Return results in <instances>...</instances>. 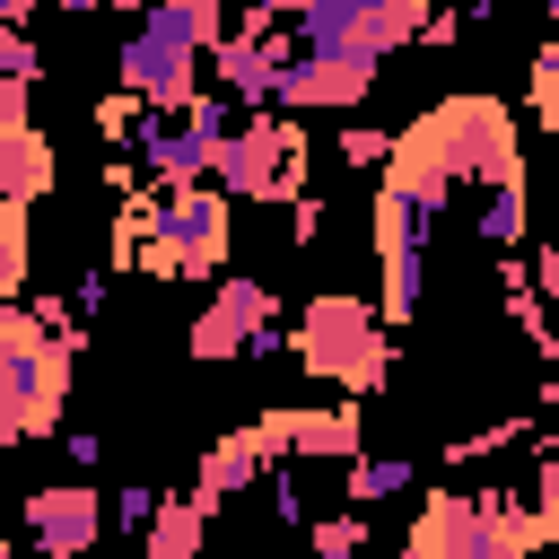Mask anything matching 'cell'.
Here are the masks:
<instances>
[{
  "label": "cell",
  "mask_w": 559,
  "mask_h": 559,
  "mask_svg": "<svg viewBox=\"0 0 559 559\" xmlns=\"http://www.w3.org/2000/svg\"><path fill=\"white\" fill-rule=\"evenodd\" d=\"M489 201H480V236L507 253V245H524V175H498V183H480Z\"/></svg>",
  "instance_id": "obj_18"
},
{
  "label": "cell",
  "mask_w": 559,
  "mask_h": 559,
  "mask_svg": "<svg viewBox=\"0 0 559 559\" xmlns=\"http://www.w3.org/2000/svg\"><path fill=\"white\" fill-rule=\"evenodd\" d=\"M533 542H550V524L524 515L507 489H437L411 524V559H515Z\"/></svg>",
  "instance_id": "obj_3"
},
{
  "label": "cell",
  "mask_w": 559,
  "mask_h": 559,
  "mask_svg": "<svg viewBox=\"0 0 559 559\" xmlns=\"http://www.w3.org/2000/svg\"><path fill=\"white\" fill-rule=\"evenodd\" d=\"M297 52V35L288 26H271V35H218L210 44V70H218V96H245V105H262L271 96V70Z\"/></svg>",
  "instance_id": "obj_12"
},
{
  "label": "cell",
  "mask_w": 559,
  "mask_h": 559,
  "mask_svg": "<svg viewBox=\"0 0 559 559\" xmlns=\"http://www.w3.org/2000/svg\"><path fill=\"white\" fill-rule=\"evenodd\" d=\"M26 87L35 79H0V122H26Z\"/></svg>",
  "instance_id": "obj_30"
},
{
  "label": "cell",
  "mask_w": 559,
  "mask_h": 559,
  "mask_svg": "<svg viewBox=\"0 0 559 559\" xmlns=\"http://www.w3.org/2000/svg\"><path fill=\"white\" fill-rule=\"evenodd\" d=\"M210 183L227 201H297L306 192V131L288 114H262V122H227L218 148H210Z\"/></svg>",
  "instance_id": "obj_5"
},
{
  "label": "cell",
  "mask_w": 559,
  "mask_h": 559,
  "mask_svg": "<svg viewBox=\"0 0 559 559\" xmlns=\"http://www.w3.org/2000/svg\"><path fill=\"white\" fill-rule=\"evenodd\" d=\"M227 245H236L227 192L201 175V183H166V201H148L131 262H140L148 280H210V271L227 262Z\"/></svg>",
  "instance_id": "obj_2"
},
{
  "label": "cell",
  "mask_w": 559,
  "mask_h": 559,
  "mask_svg": "<svg viewBox=\"0 0 559 559\" xmlns=\"http://www.w3.org/2000/svg\"><path fill=\"white\" fill-rule=\"evenodd\" d=\"M96 9H140V0H96Z\"/></svg>",
  "instance_id": "obj_33"
},
{
  "label": "cell",
  "mask_w": 559,
  "mask_h": 559,
  "mask_svg": "<svg viewBox=\"0 0 559 559\" xmlns=\"http://www.w3.org/2000/svg\"><path fill=\"white\" fill-rule=\"evenodd\" d=\"M0 559H9V524H0Z\"/></svg>",
  "instance_id": "obj_34"
},
{
  "label": "cell",
  "mask_w": 559,
  "mask_h": 559,
  "mask_svg": "<svg viewBox=\"0 0 559 559\" xmlns=\"http://www.w3.org/2000/svg\"><path fill=\"white\" fill-rule=\"evenodd\" d=\"M271 306L280 297L262 280H218V297L192 323V358H245V341H253V323H271Z\"/></svg>",
  "instance_id": "obj_10"
},
{
  "label": "cell",
  "mask_w": 559,
  "mask_h": 559,
  "mask_svg": "<svg viewBox=\"0 0 559 559\" xmlns=\"http://www.w3.org/2000/svg\"><path fill=\"white\" fill-rule=\"evenodd\" d=\"M131 122H140V96H131V87H122V96H105V105H96V131H114V140H122V131H131Z\"/></svg>",
  "instance_id": "obj_27"
},
{
  "label": "cell",
  "mask_w": 559,
  "mask_h": 559,
  "mask_svg": "<svg viewBox=\"0 0 559 559\" xmlns=\"http://www.w3.org/2000/svg\"><path fill=\"white\" fill-rule=\"evenodd\" d=\"M35 271V227H26V201L0 192V297H17Z\"/></svg>",
  "instance_id": "obj_17"
},
{
  "label": "cell",
  "mask_w": 559,
  "mask_h": 559,
  "mask_svg": "<svg viewBox=\"0 0 559 559\" xmlns=\"http://www.w3.org/2000/svg\"><path fill=\"white\" fill-rule=\"evenodd\" d=\"M550 114H559V52L542 44L533 52V122H550Z\"/></svg>",
  "instance_id": "obj_24"
},
{
  "label": "cell",
  "mask_w": 559,
  "mask_h": 559,
  "mask_svg": "<svg viewBox=\"0 0 559 559\" xmlns=\"http://www.w3.org/2000/svg\"><path fill=\"white\" fill-rule=\"evenodd\" d=\"M122 87L157 114H175L192 87H201V35L166 9V0H140V35L122 44Z\"/></svg>",
  "instance_id": "obj_7"
},
{
  "label": "cell",
  "mask_w": 559,
  "mask_h": 559,
  "mask_svg": "<svg viewBox=\"0 0 559 559\" xmlns=\"http://www.w3.org/2000/svg\"><path fill=\"white\" fill-rule=\"evenodd\" d=\"M524 437V419H498V428H472V437H454L445 445V463H480V454H498V445H515Z\"/></svg>",
  "instance_id": "obj_21"
},
{
  "label": "cell",
  "mask_w": 559,
  "mask_h": 559,
  "mask_svg": "<svg viewBox=\"0 0 559 559\" xmlns=\"http://www.w3.org/2000/svg\"><path fill=\"white\" fill-rule=\"evenodd\" d=\"M148 507H157V489H122L105 524H122V533H140V524H148Z\"/></svg>",
  "instance_id": "obj_28"
},
{
  "label": "cell",
  "mask_w": 559,
  "mask_h": 559,
  "mask_svg": "<svg viewBox=\"0 0 559 559\" xmlns=\"http://www.w3.org/2000/svg\"><path fill=\"white\" fill-rule=\"evenodd\" d=\"M253 489H271L280 524H306V498H297V480H288V472H280V480H262V472H253Z\"/></svg>",
  "instance_id": "obj_29"
},
{
  "label": "cell",
  "mask_w": 559,
  "mask_h": 559,
  "mask_svg": "<svg viewBox=\"0 0 559 559\" xmlns=\"http://www.w3.org/2000/svg\"><path fill=\"white\" fill-rule=\"evenodd\" d=\"M35 70H44V52H35V35L0 17V79H35Z\"/></svg>",
  "instance_id": "obj_22"
},
{
  "label": "cell",
  "mask_w": 559,
  "mask_h": 559,
  "mask_svg": "<svg viewBox=\"0 0 559 559\" xmlns=\"http://www.w3.org/2000/svg\"><path fill=\"white\" fill-rule=\"evenodd\" d=\"M507 0H454V17H498Z\"/></svg>",
  "instance_id": "obj_32"
},
{
  "label": "cell",
  "mask_w": 559,
  "mask_h": 559,
  "mask_svg": "<svg viewBox=\"0 0 559 559\" xmlns=\"http://www.w3.org/2000/svg\"><path fill=\"white\" fill-rule=\"evenodd\" d=\"M306 533H314V550H323V559H349V550H367V515H358V507H349V515H314Z\"/></svg>",
  "instance_id": "obj_20"
},
{
  "label": "cell",
  "mask_w": 559,
  "mask_h": 559,
  "mask_svg": "<svg viewBox=\"0 0 559 559\" xmlns=\"http://www.w3.org/2000/svg\"><path fill=\"white\" fill-rule=\"evenodd\" d=\"M411 35H419L428 52H445V44L463 35V17H454V9H419V26H411Z\"/></svg>",
  "instance_id": "obj_26"
},
{
  "label": "cell",
  "mask_w": 559,
  "mask_h": 559,
  "mask_svg": "<svg viewBox=\"0 0 559 559\" xmlns=\"http://www.w3.org/2000/svg\"><path fill=\"white\" fill-rule=\"evenodd\" d=\"M0 192L9 201H44L52 192V148L35 140V122H0Z\"/></svg>",
  "instance_id": "obj_14"
},
{
  "label": "cell",
  "mask_w": 559,
  "mask_h": 559,
  "mask_svg": "<svg viewBox=\"0 0 559 559\" xmlns=\"http://www.w3.org/2000/svg\"><path fill=\"white\" fill-rule=\"evenodd\" d=\"M253 472H271L262 463V445H253V428H236V437H218L210 454H201V507H218V498H236V489H253Z\"/></svg>",
  "instance_id": "obj_15"
},
{
  "label": "cell",
  "mask_w": 559,
  "mask_h": 559,
  "mask_svg": "<svg viewBox=\"0 0 559 559\" xmlns=\"http://www.w3.org/2000/svg\"><path fill=\"white\" fill-rule=\"evenodd\" d=\"M166 9H175V17H183V26L201 35V52H210V44L227 35V0H166Z\"/></svg>",
  "instance_id": "obj_23"
},
{
  "label": "cell",
  "mask_w": 559,
  "mask_h": 559,
  "mask_svg": "<svg viewBox=\"0 0 559 559\" xmlns=\"http://www.w3.org/2000/svg\"><path fill=\"white\" fill-rule=\"evenodd\" d=\"M288 349H297L314 376L349 384V402H367V393L384 384V367H393V341H384L376 306H367V297H349V288H323V297H306V314H297Z\"/></svg>",
  "instance_id": "obj_4"
},
{
  "label": "cell",
  "mask_w": 559,
  "mask_h": 559,
  "mask_svg": "<svg viewBox=\"0 0 559 559\" xmlns=\"http://www.w3.org/2000/svg\"><path fill=\"white\" fill-rule=\"evenodd\" d=\"M384 148L419 157L445 192H463V183H498V175H524L515 114H507L498 96H445V105H428L411 131H393Z\"/></svg>",
  "instance_id": "obj_1"
},
{
  "label": "cell",
  "mask_w": 559,
  "mask_h": 559,
  "mask_svg": "<svg viewBox=\"0 0 559 559\" xmlns=\"http://www.w3.org/2000/svg\"><path fill=\"white\" fill-rule=\"evenodd\" d=\"M96 454H105V445H96V428H70V463H79V472H96Z\"/></svg>",
  "instance_id": "obj_31"
},
{
  "label": "cell",
  "mask_w": 559,
  "mask_h": 559,
  "mask_svg": "<svg viewBox=\"0 0 559 559\" xmlns=\"http://www.w3.org/2000/svg\"><path fill=\"white\" fill-rule=\"evenodd\" d=\"M384 140H393V131H376V122H349V131H341L332 148H341L349 166H384Z\"/></svg>",
  "instance_id": "obj_25"
},
{
  "label": "cell",
  "mask_w": 559,
  "mask_h": 559,
  "mask_svg": "<svg viewBox=\"0 0 559 559\" xmlns=\"http://www.w3.org/2000/svg\"><path fill=\"white\" fill-rule=\"evenodd\" d=\"M245 9H280V0H245Z\"/></svg>",
  "instance_id": "obj_35"
},
{
  "label": "cell",
  "mask_w": 559,
  "mask_h": 559,
  "mask_svg": "<svg viewBox=\"0 0 559 559\" xmlns=\"http://www.w3.org/2000/svg\"><path fill=\"white\" fill-rule=\"evenodd\" d=\"M393 489H411V454H349V498L358 507H376Z\"/></svg>",
  "instance_id": "obj_19"
},
{
  "label": "cell",
  "mask_w": 559,
  "mask_h": 559,
  "mask_svg": "<svg viewBox=\"0 0 559 559\" xmlns=\"http://www.w3.org/2000/svg\"><path fill=\"white\" fill-rule=\"evenodd\" d=\"M131 148H140V166H148L157 183H201L218 140H201L183 114H157V105H140V140H131Z\"/></svg>",
  "instance_id": "obj_13"
},
{
  "label": "cell",
  "mask_w": 559,
  "mask_h": 559,
  "mask_svg": "<svg viewBox=\"0 0 559 559\" xmlns=\"http://www.w3.org/2000/svg\"><path fill=\"white\" fill-rule=\"evenodd\" d=\"M384 70H376V52H288L280 70H271V96L262 105H280V114H349V105H367V87H376Z\"/></svg>",
  "instance_id": "obj_8"
},
{
  "label": "cell",
  "mask_w": 559,
  "mask_h": 559,
  "mask_svg": "<svg viewBox=\"0 0 559 559\" xmlns=\"http://www.w3.org/2000/svg\"><path fill=\"white\" fill-rule=\"evenodd\" d=\"M87 349L79 323H52L35 349H9L0 358V445H26V437H52L61 428V393H70V358Z\"/></svg>",
  "instance_id": "obj_6"
},
{
  "label": "cell",
  "mask_w": 559,
  "mask_h": 559,
  "mask_svg": "<svg viewBox=\"0 0 559 559\" xmlns=\"http://www.w3.org/2000/svg\"><path fill=\"white\" fill-rule=\"evenodd\" d=\"M253 445H262V463H349L358 445H367V419H349V411H262L253 419Z\"/></svg>",
  "instance_id": "obj_9"
},
{
  "label": "cell",
  "mask_w": 559,
  "mask_h": 559,
  "mask_svg": "<svg viewBox=\"0 0 559 559\" xmlns=\"http://www.w3.org/2000/svg\"><path fill=\"white\" fill-rule=\"evenodd\" d=\"M96 533H105V498H96V489H70V480H61V489H35V498H26V542H35L44 559L87 550Z\"/></svg>",
  "instance_id": "obj_11"
},
{
  "label": "cell",
  "mask_w": 559,
  "mask_h": 559,
  "mask_svg": "<svg viewBox=\"0 0 559 559\" xmlns=\"http://www.w3.org/2000/svg\"><path fill=\"white\" fill-rule=\"evenodd\" d=\"M201 524H210V507H201V498H157L140 533H148V550H157V559H192V550H201Z\"/></svg>",
  "instance_id": "obj_16"
}]
</instances>
